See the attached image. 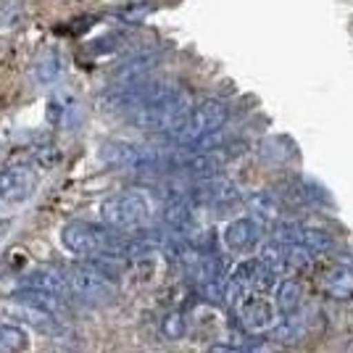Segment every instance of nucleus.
I'll return each instance as SVG.
<instances>
[{
    "mask_svg": "<svg viewBox=\"0 0 353 353\" xmlns=\"http://www.w3.org/2000/svg\"><path fill=\"white\" fill-rule=\"evenodd\" d=\"M63 248L82 256V259H127L134 256L145 245L134 237H127L119 230L105 224H90V221H72L61 230Z\"/></svg>",
    "mask_w": 353,
    "mask_h": 353,
    "instance_id": "nucleus-1",
    "label": "nucleus"
},
{
    "mask_svg": "<svg viewBox=\"0 0 353 353\" xmlns=\"http://www.w3.org/2000/svg\"><path fill=\"white\" fill-rule=\"evenodd\" d=\"M190 111V98L188 92L174 90L172 85L148 98L145 103L130 108V121L137 130H148V132H169L179 119Z\"/></svg>",
    "mask_w": 353,
    "mask_h": 353,
    "instance_id": "nucleus-2",
    "label": "nucleus"
},
{
    "mask_svg": "<svg viewBox=\"0 0 353 353\" xmlns=\"http://www.w3.org/2000/svg\"><path fill=\"white\" fill-rule=\"evenodd\" d=\"M227 117H230L227 103L219 101V98H208V101H201L195 108H190L166 134H169V140H172L176 148H190L192 143L201 140L203 134L214 132V130H221Z\"/></svg>",
    "mask_w": 353,
    "mask_h": 353,
    "instance_id": "nucleus-3",
    "label": "nucleus"
},
{
    "mask_svg": "<svg viewBox=\"0 0 353 353\" xmlns=\"http://www.w3.org/2000/svg\"><path fill=\"white\" fill-rule=\"evenodd\" d=\"M98 214H101L105 227L119 230V232H132V230L145 227L153 208H150V201H148L145 192L130 190L105 198L101 208H98Z\"/></svg>",
    "mask_w": 353,
    "mask_h": 353,
    "instance_id": "nucleus-4",
    "label": "nucleus"
},
{
    "mask_svg": "<svg viewBox=\"0 0 353 353\" xmlns=\"http://www.w3.org/2000/svg\"><path fill=\"white\" fill-rule=\"evenodd\" d=\"M66 272V282H69V290L79 298H85L90 303H103L114 295V280L105 274L103 269L88 261V264H74Z\"/></svg>",
    "mask_w": 353,
    "mask_h": 353,
    "instance_id": "nucleus-5",
    "label": "nucleus"
},
{
    "mask_svg": "<svg viewBox=\"0 0 353 353\" xmlns=\"http://www.w3.org/2000/svg\"><path fill=\"white\" fill-rule=\"evenodd\" d=\"M237 322L248 335H261L272 332L274 324L280 322V311L274 306V301L266 293H248L235 303Z\"/></svg>",
    "mask_w": 353,
    "mask_h": 353,
    "instance_id": "nucleus-6",
    "label": "nucleus"
},
{
    "mask_svg": "<svg viewBox=\"0 0 353 353\" xmlns=\"http://www.w3.org/2000/svg\"><path fill=\"white\" fill-rule=\"evenodd\" d=\"M101 159L119 169H134V172H145L156 169L161 156L145 145H134V143H108L101 148Z\"/></svg>",
    "mask_w": 353,
    "mask_h": 353,
    "instance_id": "nucleus-7",
    "label": "nucleus"
},
{
    "mask_svg": "<svg viewBox=\"0 0 353 353\" xmlns=\"http://www.w3.org/2000/svg\"><path fill=\"white\" fill-rule=\"evenodd\" d=\"M261 237H264V227H261L259 216H240V219H232L224 227L221 243L230 253L245 256V253H253L261 245Z\"/></svg>",
    "mask_w": 353,
    "mask_h": 353,
    "instance_id": "nucleus-8",
    "label": "nucleus"
},
{
    "mask_svg": "<svg viewBox=\"0 0 353 353\" xmlns=\"http://www.w3.org/2000/svg\"><path fill=\"white\" fill-rule=\"evenodd\" d=\"M37 190V172L32 166H8L0 172V203H24Z\"/></svg>",
    "mask_w": 353,
    "mask_h": 353,
    "instance_id": "nucleus-9",
    "label": "nucleus"
},
{
    "mask_svg": "<svg viewBox=\"0 0 353 353\" xmlns=\"http://www.w3.org/2000/svg\"><path fill=\"white\" fill-rule=\"evenodd\" d=\"M6 314L19 324H30L32 330H37V332H45V335H56L61 332V322L59 316L53 314V311L48 309H40V306H30V303H8L6 306Z\"/></svg>",
    "mask_w": 353,
    "mask_h": 353,
    "instance_id": "nucleus-10",
    "label": "nucleus"
},
{
    "mask_svg": "<svg viewBox=\"0 0 353 353\" xmlns=\"http://www.w3.org/2000/svg\"><path fill=\"white\" fill-rule=\"evenodd\" d=\"M319 288L332 301H351L353 298V269L345 264H330L319 274Z\"/></svg>",
    "mask_w": 353,
    "mask_h": 353,
    "instance_id": "nucleus-11",
    "label": "nucleus"
},
{
    "mask_svg": "<svg viewBox=\"0 0 353 353\" xmlns=\"http://www.w3.org/2000/svg\"><path fill=\"white\" fill-rule=\"evenodd\" d=\"M24 288H40L45 293H53L59 298H66L72 293L69 290V282H66V272L56 269V266H43V269H34L30 277L24 280Z\"/></svg>",
    "mask_w": 353,
    "mask_h": 353,
    "instance_id": "nucleus-12",
    "label": "nucleus"
},
{
    "mask_svg": "<svg viewBox=\"0 0 353 353\" xmlns=\"http://www.w3.org/2000/svg\"><path fill=\"white\" fill-rule=\"evenodd\" d=\"M156 61H159L156 53H140V56H134V59H130L127 63H121L117 72H114L111 85H130V82L148 79V74L156 66Z\"/></svg>",
    "mask_w": 353,
    "mask_h": 353,
    "instance_id": "nucleus-13",
    "label": "nucleus"
},
{
    "mask_svg": "<svg viewBox=\"0 0 353 353\" xmlns=\"http://www.w3.org/2000/svg\"><path fill=\"white\" fill-rule=\"evenodd\" d=\"M274 293H277L274 306H277L280 314L288 316V314H295V311H298L301 298H303V293H301V282H295L293 277H282V280L277 282V288H274Z\"/></svg>",
    "mask_w": 353,
    "mask_h": 353,
    "instance_id": "nucleus-14",
    "label": "nucleus"
},
{
    "mask_svg": "<svg viewBox=\"0 0 353 353\" xmlns=\"http://www.w3.org/2000/svg\"><path fill=\"white\" fill-rule=\"evenodd\" d=\"M14 301L19 303H30V306H40V309H48L53 311V314H59L63 309V303H61L59 295L53 293H45L40 288H21V290H16L14 293Z\"/></svg>",
    "mask_w": 353,
    "mask_h": 353,
    "instance_id": "nucleus-15",
    "label": "nucleus"
},
{
    "mask_svg": "<svg viewBox=\"0 0 353 353\" xmlns=\"http://www.w3.org/2000/svg\"><path fill=\"white\" fill-rule=\"evenodd\" d=\"M61 74V56L56 48H45L43 56L37 59L34 63V77H37V82H43V85H50V82H56Z\"/></svg>",
    "mask_w": 353,
    "mask_h": 353,
    "instance_id": "nucleus-16",
    "label": "nucleus"
},
{
    "mask_svg": "<svg viewBox=\"0 0 353 353\" xmlns=\"http://www.w3.org/2000/svg\"><path fill=\"white\" fill-rule=\"evenodd\" d=\"M30 348V335L14 327V324H0V353H24Z\"/></svg>",
    "mask_w": 353,
    "mask_h": 353,
    "instance_id": "nucleus-17",
    "label": "nucleus"
},
{
    "mask_svg": "<svg viewBox=\"0 0 353 353\" xmlns=\"http://www.w3.org/2000/svg\"><path fill=\"white\" fill-rule=\"evenodd\" d=\"M248 203L256 214H261V219H277V216H280V203H277V198H272V195H266V192L250 195Z\"/></svg>",
    "mask_w": 353,
    "mask_h": 353,
    "instance_id": "nucleus-18",
    "label": "nucleus"
},
{
    "mask_svg": "<svg viewBox=\"0 0 353 353\" xmlns=\"http://www.w3.org/2000/svg\"><path fill=\"white\" fill-rule=\"evenodd\" d=\"M188 332V319H185V314H179V311H174V314H169L166 319H163V335L166 338H182Z\"/></svg>",
    "mask_w": 353,
    "mask_h": 353,
    "instance_id": "nucleus-19",
    "label": "nucleus"
},
{
    "mask_svg": "<svg viewBox=\"0 0 353 353\" xmlns=\"http://www.w3.org/2000/svg\"><path fill=\"white\" fill-rule=\"evenodd\" d=\"M150 11H153L150 3H130V6L121 8L119 14H121V19H127V21H140V19H145Z\"/></svg>",
    "mask_w": 353,
    "mask_h": 353,
    "instance_id": "nucleus-20",
    "label": "nucleus"
},
{
    "mask_svg": "<svg viewBox=\"0 0 353 353\" xmlns=\"http://www.w3.org/2000/svg\"><path fill=\"white\" fill-rule=\"evenodd\" d=\"M211 353H245V348H243V340L230 338V340H221V343H214Z\"/></svg>",
    "mask_w": 353,
    "mask_h": 353,
    "instance_id": "nucleus-21",
    "label": "nucleus"
},
{
    "mask_svg": "<svg viewBox=\"0 0 353 353\" xmlns=\"http://www.w3.org/2000/svg\"><path fill=\"white\" fill-rule=\"evenodd\" d=\"M6 232H8V221H6V219H0V237L6 235Z\"/></svg>",
    "mask_w": 353,
    "mask_h": 353,
    "instance_id": "nucleus-22",
    "label": "nucleus"
},
{
    "mask_svg": "<svg viewBox=\"0 0 353 353\" xmlns=\"http://www.w3.org/2000/svg\"><path fill=\"white\" fill-rule=\"evenodd\" d=\"M245 353H272L266 345H259V348H253V351H245Z\"/></svg>",
    "mask_w": 353,
    "mask_h": 353,
    "instance_id": "nucleus-23",
    "label": "nucleus"
}]
</instances>
